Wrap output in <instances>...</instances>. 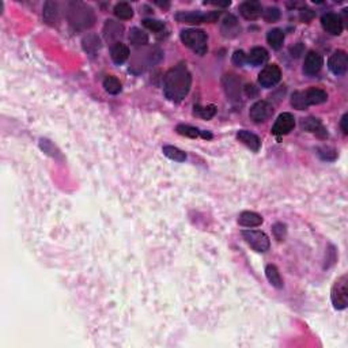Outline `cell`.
I'll return each instance as SVG.
<instances>
[{
	"mask_svg": "<svg viewBox=\"0 0 348 348\" xmlns=\"http://www.w3.org/2000/svg\"><path fill=\"white\" fill-rule=\"evenodd\" d=\"M273 235L276 237V240L282 241L284 237H286V226L283 223H276L275 226L272 227Z\"/></svg>",
	"mask_w": 348,
	"mask_h": 348,
	"instance_id": "39",
	"label": "cell"
},
{
	"mask_svg": "<svg viewBox=\"0 0 348 348\" xmlns=\"http://www.w3.org/2000/svg\"><path fill=\"white\" fill-rule=\"evenodd\" d=\"M263 17L267 22H269V24L276 22V21H279V18H280V10L276 9V7H269V9H267L265 11H263Z\"/></svg>",
	"mask_w": 348,
	"mask_h": 348,
	"instance_id": "35",
	"label": "cell"
},
{
	"mask_svg": "<svg viewBox=\"0 0 348 348\" xmlns=\"http://www.w3.org/2000/svg\"><path fill=\"white\" fill-rule=\"evenodd\" d=\"M295 127V118L291 113H282L275 121L272 127V133L276 136L287 135Z\"/></svg>",
	"mask_w": 348,
	"mask_h": 348,
	"instance_id": "9",
	"label": "cell"
},
{
	"mask_svg": "<svg viewBox=\"0 0 348 348\" xmlns=\"http://www.w3.org/2000/svg\"><path fill=\"white\" fill-rule=\"evenodd\" d=\"M124 33V26L113 19H108L104 25V37L108 43L117 44V40Z\"/></svg>",
	"mask_w": 348,
	"mask_h": 348,
	"instance_id": "14",
	"label": "cell"
},
{
	"mask_svg": "<svg viewBox=\"0 0 348 348\" xmlns=\"http://www.w3.org/2000/svg\"><path fill=\"white\" fill-rule=\"evenodd\" d=\"M43 17L45 24L49 25V26H55V25L59 22V6L55 2H47L44 5V11Z\"/></svg>",
	"mask_w": 348,
	"mask_h": 348,
	"instance_id": "18",
	"label": "cell"
},
{
	"mask_svg": "<svg viewBox=\"0 0 348 348\" xmlns=\"http://www.w3.org/2000/svg\"><path fill=\"white\" fill-rule=\"evenodd\" d=\"M348 118V114H344L343 117H341V121H340V127H341V131H343L344 135H347L348 133V128H347V120Z\"/></svg>",
	"mask_w": 348,
	"mask_h": 348,
	"instance_id": "43",
	"label": "cell"
},
{
	"mask_svg": "<svg viewBox=\"0 0 348 348\" xmlns=\"http://www.w3.org/2000/svg\"><path fill=\"white\" fill-rule=\"evenodd\" d=\"M67 17H68L71 26H74L78 30L93 26L95 21L93 9L83 3H71Z\"/></svg>",
	"mask_w": 348,
	"mask_h": 348,
	"instance_id": "2",
	"label": "cell"
},
{
	"mask_svg": "<svg viewBox=\"0 0 348 348\" xmlns=\"http://www.w3.org/2000/svg\"><path fill=\"white\" fill-rule=\"evenodd\" d=\"M162 151H163V154L167 158H170L171 160H176V162H184V160L187 159V154L184 151L180 150V148H177V147L163 146Z\"/></svg>",
	"mask_w": 348,
	"mask_h": 348,
	"instance_id": "29",
	"label": "cell"
},
{
	"mask_svg": "<svg viewBox=\"0 0 348 348\" xmlns=\"http://www.w3.org/2000/svg\"><path fill=\"white\" fill-rule=\"evenodd\" d=\"M332 303L337 310H343L348 305V278L347 275H341L334 282L332 287Z\"/></svg>",
	"mask_w": 348,
	"mask_h": 348,
	"instance_id": "4",
	"label": "cell"
},
{
	"mask_svg": "<svg viewBox=\"0 0 348 348\" xmlns=\"http://www.w3.org/2000/svg\"><path fill=\"white\" fill-rule=\"evenodd\" d=\"M267 41L272 47V49H280L284 43V33H283L280 29H272L269 30L268 34H267Z\"/></svg>",
	"mask_w": 348,
	"mask_h": 348,
	"instance_id": "25",
	"label": "cell"
},
{
	"mask_svg": "<svg viewBox=\"0 0 348 348\" xmlns=\"http://www.w3.org/2000/svg\"><path fill=\"white\" fill-rule=\"evenodd\" d=\"M40 146H41V148H43L47 154H49V155H52V156H57L56 148H55V146H53L52 143H51L49 140H47V139H41V140H40Z\"/></svg>",
	"mask_w": 348,
	"mask_h": 348,
	"instance_id": "36",
	"label": "cell"
},
{
	"mask_svg": "<svg viewBox=\"0 0 348 348\" xmlns=\"http://www.w3.org/2000/svg\"><path fill=\"white\" fill-rule=\"evenodd\" d=\"M324 60L320 53L317 52H309L305 57V64H303V71L306 75H315L318 74L320 70L322 68Z\"/></svg>",
	"mask_w": 348,
	"mask_h": 348,
	"instance_id": "12",
	"label": "cell"
},
{
	"mask_svg": "<svg viewBox=\"0 0 348 348\" xmlns=\"http://www.w3.org/2000/svg\"><path fill=\"white\" fill-rule=\"evenodd\" d=\"M265 275H267V279H268V282L272 284L273 287L276 288H283V280H282V276H280V273H279V269L275 267V265H272V264H269V265H267V268H265Z\"/></svg>",
	"mask_w": 348,
	"mask_h": 348,
	"instance_id": "26",
	"label": "cell"
},
{
	"mask_svg": "<svg viewBox=\"0 0 348 348\" xmlns=\"http://www.w3.org/2000/svg\"><path fill=\"white\" fill-rule=\"evenodd\" d=\"M222 34L226 38H235L241 34V26L234 15H227L221 25Z\"/></svg>",
	"mask_w": 348,
	"mask_h": 348,
	"instance_id": "15",
	"label": "cell"
},
{
	"mask_svg": "<svg viewBox=\"0 0 348 348\" xmlns=\"http://www.w3.org/2000/svg\"><path fill=\"white\" fill-rule=\"evenodd\" d=\"M176 19L181 22V24L189 25H199L206 22V15L200 14V13H195V11H189V13H179L176 15Z\"/></svg>",
	"mask_w": 348,
	"mask_h": 348,
	"instance_id": "21",
	"label": "cell"
},
{
	"mask_svg": "<svg viewBox=\"0 0 348 348\" xmlns=\"http://www.w3.org/2000/svg\"><path fill=\"white\" fill-rule=\"evenodd\" d=\"M318 155L324 160H333L336 158V151L328 148V147H322L318 150Z\"/></svg>",
	"mask_w": 348,
	"mask_h": 348,
	"instance_id": "37",
	"label": "cell"
},
{
	"mask_svg": "<svg viewBox=\"0 0 348 348\" xmlns=\"http://www.w3.org/2000/svg\"><path fill=\"white\" fill-rule=\"evenodd\" d=\"M301 127L303 131L311 132V133H317L320 137H326L328 136V132L325 131V128L322 127V124L318 118L314 117H307L303 118L301 121Z\"/></svg>",
	"mask_w": 348,
	"mask_h": 348,
	"instance_id": "16",
	"label": "cell"
},
{
	"mask_svg": "<svg viewBox=\"0 0 348 348\" xmlns=\"http://www.w3.org/2000/svg\"><path fill=\"white\" fill-rule=\"evenodd\" d=\"M110 56H112V60L116 64H122L129 57V49H128L127 45H124L121 43L114 44L112 47V51H110Z\"/></svg>",
	"mask_w": 348,
	"mask_h": 348,
	"instance_id": "23",
	"label": "cell"
},
{
	"mask_svg": "<svg viewBox=\"0 0 348 348\" xmlns=\"http://www.w3.org/2000/svg\"><path fill=\"white\" fill-rule=\"evenodd\" d=\"M143 26L148 29V30L156 32V33H159V32H162L165 29V24L162 21H158V19H144L143 21Z\"/></svg>",
	"mask_w": 348,
	"mask_h": 348,
	"instance_id": "34",
	"label": "cell"
},
{
	"mask_svg": "<svg viewBox=\"0 0 348 348\" xmlns=\"http://www.w3.org/2000/svg\"><path fill=\"white\" fill-rule=\"evenodd\" d=\"M246 61H248V57H246L244 51H235L234 55H233V63L235 66L242 67Z\"/></svg>",
	"mask_w": 348,
	"mask_h": 348,
	"instance_id": "38",
	"label": "cell"
},
{
	"mask_svg": "<svg viewBox=\"0 0 348 348\" xmlns=\"http://www.w3.org/2000/svg\"><path fill=\"white\" fill-rule=\"evenodd\" d=\"M245 93H246V95L248 97H254V95H257V90H256V87H254L253 85H248L246 87H245Z\"/></svg>",
	"mask_w": 348,
	"mask_h": 348,
	"instance_id": "42",
	"label": "cell"
},
{
	"mask_svg": "<svg viewBox=\"0 0 348 348\" xmlns=\"http://www.w3.org/2000/svg\"><path fill=\"white\" fill-rule=\"evenodd\" d=\"M314 11H311L310 9H302L299 11V18L303 21V22H310L311 19L314 18Z\"/></svg>",
	"mask_w": 348,
	"mask_h": 348,
	"instance_id": "40",
	"label": "cell"
},
{
	"mask_svg": "<svg viewBox=\"0 0 348 348\" xmlns=\"http://www.w3.org/2000/svg\"><path fill=\"white\" fill-rule=\"evenodd\" d=\"M238 223L244 227H256L260 226L263 223V218L260 217L259 214H256V212L245 211L238 218Z\"/></svg>",
	"mask_w": 348,
	"mask_h": 348,
	"instance_id": "22",
	"label": "cell"
},
{
	"mask_svg": "<svg viewBox=\"0 0 348 348\" xmlns=\"http://www.w3.org/2000/svg\"><path fill=\"white\" fill-rule=\"evenodd\" d=\"M237 139H238L241 143H244L246 147H249L252 151H259L260 150V146H261L260 137L257 136V135L252 133V132L242 129V131H240L238 133H237Z\"/></svg>",
	"mask_w": 348,
	"mask_h": 348,
	"instance_id": "19",
	"label": "cell"
},
{
	"mask_svg": "<svg viewBox=\"0 0 348 348\" xmlns=\"http://www.w3.org/2000/svg\"><path fill=\"white\" fill-rule=\"evenodd\" d=\"M273 113L272 105L268 104L267 101H259L250 108L249 117L250 120H253L254 122H264L267 121L271 114Z\"/></svg>",
	"mask_w": 348,
	"mask_h": 348,
	"instance_id": "8",
	"label": "cell"
},
{
	"mask_svg": "<svg viewBox=\"0 0 348 348\" xmlns=\"http://www.w3.org/2000/svg\"><path fill=\"white\" fill-rule=\"evenodd\" d=\"M240 13L245 19L254 21L263 14V6L256 0H248L240 6Z\"/></svg>",
	"mask_w": 348,
	"mask_h": 348,
	"instance_id": "13",
	"label": "cell"
},
{
	"mask_svg": "<svg viewBox=\"0 0 348 348\" xmlns=\"http://www.w3.org/2000/svg\"><path fill=\"white\" fill-rule=\"evenodd\" d=\"M222 85H223L225 93L227 95V99L230 102H233V104L240 102L241 83L237 76L231 75V74H226V75L222 78Z\"/></svg>",
	"mask_w": 348,
	"mask_h": 348,
	"instance_id": "7",
	"label": "cell"
},
{
	"mask_svg": "<svg viewBox=\"0 0 348 348\" xmlns=\"http://www.w3.org/2000/svg\"><path fill=\"white\" fill-rule=\"evenodd\" d=\"M104 87L109 94H118L121 91V83L116 76H106L104 79Z\"/></svg>",
	"mask_w": 348,
	"mask_h": 348,
	"instance_id": "30",
	"label": "cell"
},
{
	"mask_svg": "<svg viewBox=\"0 0 348 348\" xmlns=\"http://www.w3.org/2000/svg\"><path fill=\"white\" fill-rule=\"evenodd\" d=\"M129 41L135 47H143L148 43V36L140 29L133 28L131 29V33H129Z\"/></svg>",
	"mask_w": 348,
	"mask_h": 348,
	"instance_id": "27",
	"label": "cell"
},
{
	"mask_svg": "<svg viewBox=\"0 0 348 348\" xmlns=\"http://www.w3.org/2000/svg\"><path fill=\"white\" fill-rule=\"evenodd\" d=\"M268 60V52L261 47H256L250 51L249 56H248V61L254 67L263 66L265 61Z\"/></svg>",
	"mask_w": 348,
	"mask_h": 348,
	"instance_id": "24",
	"label": "cell"
},
{
	"mask_svg": "<svg viewBox=\"0 0 348 348\" xmlns=\"http://www.w3.org/2000/svg\"><path fill=\"white\" fill-rule=\"evenodd\" d=\"M82 48L87 55H91L94 56L101 51V40L97 34L89 33L86 34L83 40H82Z\"/></svg>",
	"mask_w": 348,
	"mask_h": 348,
	"instance_id": "17",
	"label": "cell"
},
{
	"mask_svg": "<svg viewBox=\"0 0 348 348\" xmlns=\"http://www.w3.org/2000/svg\"><path fill=\"white\" fill-rule=\"evenodd\" d=\"M321 25H322L325 32L332 34V36H340L343 33V21L337 14L328 13V14L322 15Z\"/></svg>",
	"mask_w": 348,
	"mask_h": 348,
	"instance_id": "10",
	"label": "cell"
},
{
	"mask_svg": "<svg viewBox=\"0 0 348 348\" xmlns=\"http://www.w3.org/2000/svg\"><path fill=\"white\" fill-rule=\"evenodd\" d=\"M290 52H291V56L294 57H299L303 53V45L301 43L295 44L294 47L290 48Z\"/></svg>",
	"mask_w": 348,
	"mask_h": 348,
	"instance_id": "41",
	"label": "cell"
},
{
	"mask_svg": "<svg viewBox=\"0 0 348 348\" xmlns=\"http://www.w3.org/2000/svg\"><path fill=\"white\" fill-rule=\"evenodd\" d=\"M192 76L187 66L181 63L167 71L163 79V91L166 98L173 102H181L191 90Z\"/></svg>",
	"mask_w": 348,
	"mask_h": 348,
	"instance_id": "1",
	"label": "cell"
},
{
	"mask_svg": "<svg viewBox=\"0 0 348 348\" xmlns=\"http://www.w3.org/2000/svg\"><path fill=\"white\" fill-rule=\"evenodd\" d=\"M305 98L307 105H320L328 101V94L324 90L313 87V89H309L306 91Z\"/></svg>",
	"mask_w": 348,
	"mask_h": 348,
	"instance_id": "20",
	"label": "cell"
},
{
	"mask_svg": "<svg viewBox=\"0 0 348 348\" xmlns=\"http://www.w3.org/2000/svg\"><path fill=\"white\" fill-rule=\"evenodd\" d=\"M181 41L185 47L192 49L193 52L200 56L207 52V34L199 29H187L181 32Z\"/></svg>",
	"mask_w": 348,
	"mask_h": 348,
	"instance_id": "3",
	"label": "cell"
},
{
	"mask_svg": "<svg viewBox=\"0 0 348 348\" xmlns=\"http://www.w3.org/2000/svg\"><path fill=\"white\" fill-rule=\"evenodd\" d=\"M195 113L199 114L200 117L206 118V120H210V118H212L214 116H215V113H217V108L214 106V105H208V106H206V108H200V106H195Z\"/></svg>",
	"mask_w": 348,
	"mask_h": 348,
	"instance_id": "33",
	"label": "cell"
},
{
	"mask_svg": "<svg viewBox=\"0 0 348 348\" xmlns=\"http://www.w3.org/2000/svg\"><path fill=\"white\" fill-rule=\"evenodd\" d=\"M328 67L329 70L333 72L334 75H343L345 74L348 67V59L347 53L343 52V51H337L334 52L332 56L329 57V61H328Z\"/></svg>",
	"mask_w": 348,
	"mask_h": 348,
	"instance_id": "11",
	"label": "cell"
},
{
	"mask_svg": "<svg viewBox=\"0 0 348 348\" xmlns=\"http://www.w3.org/2000/svg\"><path fill=\"white\" fill-rule=\"evenodd\" d=\"M282 79V71L276 64H269L263 68V71L259 74V83L261 87L271 89L276 86Z\"/></svg>",
	"mask_w": 348,
	"mask_h": 348,
	"instance_id": "6",
	"label": "cell"
},
{
	"mask_svg": "<svg viewBox=\"0 0 348 348\" xmlns=\"http://www.w3.org/2000/svg\"><path fill=\"white\" fill-rule=\"evenodd\" d=\"M242 237H244L245 242L259 253H264V252H267L269 249L268 235L263 233V231L244 230L242 231Z\"/></svg>",
	"mask_w": 348,
	"mask_h": 348,
	"instance_id": "5",
	"label": "cell"
},
{
	"mask_svg": "<svg viewBox=\"0 0 348 348\" xmlns=\"http://www.w3.org/2000/svg\"><path fill=\"white\" fill-rule=\"evenodd\" d=\"M114 15L117 17V18L122 19V21H128V19H131L132 17H133V10H132V7L128 3H125V2H121V3H117V5L114 6Z\"/></svg>",
	"mask_w": 348,
	"mask_h": 348,
	"instance_id": "28",
	"label": "cell"
},
{
	"mask_svg": "<svg viewBox=\"0 0 348 348\" xmlns=\"http://www.w3.org/2000/svg\"><path fill=\"white\" fill-rule=\"evenodd\" d=\"M177 132H179L180 135H184V136L188 137L202 136V131H200V129H198V128L195 127H191V125H184V124H181V125L177 127Z\"/></svg>",
	"mask_w": 348,
	"mask_h": 348,
	"instance_id": "32",
	"label": "cell"
},
{
	"mask_svg": "<svg viewBox=\"0 0 348 348\" xmlns=\"http://www.w3.org/2000/svg\"><path fill=\"white\" fill-rule=\"evenodd\" d=\"M291 105L298 110H305L309 105L306 102L305 98V93L302 91H295L294 94L291 95Z\"/></svg>",
	"mask_w": 348,
	"mask_h": 348,
	"instance_id": "31",
	"label": "cell"
}]
</instances>
